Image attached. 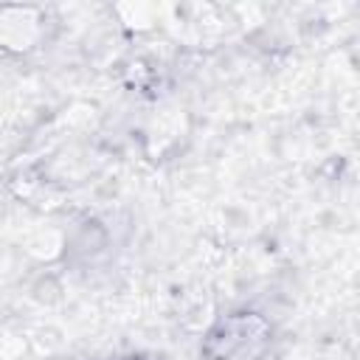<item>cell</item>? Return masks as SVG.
<instances>
[{
	"instance_id": "6da1fadb",
	"label": "cell",
	"mask_w": 360,
	"mask_h": 360,
	"mask_svg": "<svg viewBox=\"0 0 360 360\" xmlns=\"http://www.w3.org/2000/svg\"><path fill=\"white\" fill-rule=\"evenodd\" d=\"M270 329L259 315H236L219 326L211 338V352L217 360H248L259 357Z\"/></svg>"
},
{
	"instance_id": "7a4b0ae2",
	"label": "cell",
	"mask_w": 360,
	"mask_h": 360,
	"mask_svg": "<svg viewBox=\"0 0 360 360\" xmlns=\"http://www.w3.org/2000/svg\"><path fill=\"white\" fill-rule=\"evenodd\" d=\"M42 34L39 11L31 6H6L0 8V48L25 53L37 45Z\"/></svg>"
}]
</instances>
